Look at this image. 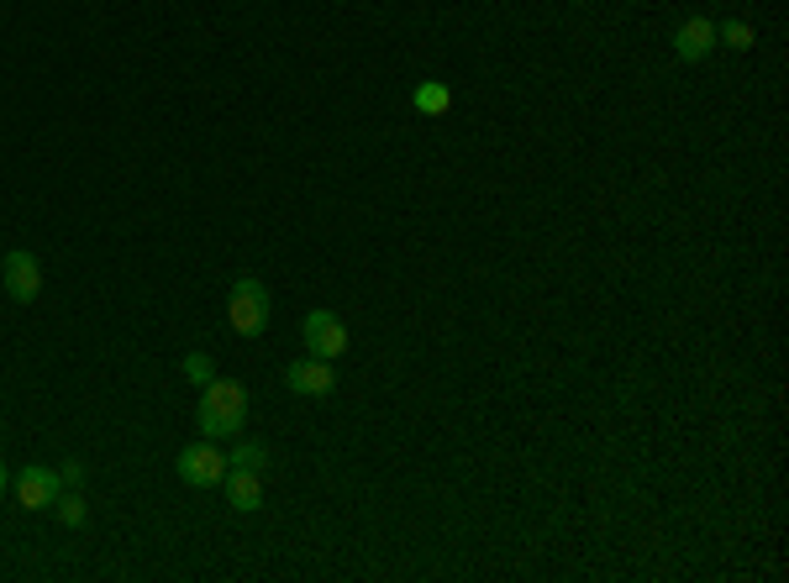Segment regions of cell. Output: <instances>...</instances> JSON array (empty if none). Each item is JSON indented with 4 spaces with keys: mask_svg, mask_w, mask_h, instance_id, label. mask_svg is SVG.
<instances>
[{
    "mask_svg": "<svg viewBox=\"0 0 789 583\" xmlns=\"http://www.w3.org/2000/svg\"><path fill=\"white\" fill-rule=\"evenodd\" d=\"M301 337H305V352H311V358L337 362L347 352V326L337 321L332 310H311L301 321Z\"/></svg>",
    "mask_w": 789,
    "mask_h": 583,
    "instance_id": "5",
    "label": "cell"
},
{
    "mask_svg": "<svg viewBox=\"0 0 789 583\" xmlns=\"http://www.w3.org/2000/svg\"><path fill=\"white\" fill-rule=\"evenodd\" d=\"M226 452H216V442L205 437V442H190L180 447V458H174V473H180L190 489H216L226 479Z\"/></svg>",
    "mask_w": 789,
    "mask_h": 583,
    "instance_id": "3",
    "label": "cell"
},
{
    "mask_svg": "<svg viewBox=\"0 0 789 583\" xmlns=\"http://www.w3.org/2000/svg\"><path fill=\"white\" fill-rule=\"evenodd\" d=\"M247 421V389L237 379H211L201 389V431L211 442H226L237 437Z\"/></svg>",
    "mask_w": 789,
    "mask_h": 583,
    "instance_id": "1",
    "label": "cell"
},
{
    "mask_svg": "<svg viewBox=\"0 0 789 583\" xmlns=\"http://www.w3.org/2000/svg\"><path fill=\"white\" fill-rule=\"evenodd\" d=\"M226 321H232V331H237V337H263V331H269V289H263V279L243 274V279L232 284Z\"/></svg>",
    "mask_w": 789,
    "mask_h": 583,
    "instance_id": "2",
    "label": "cell"
},
{
    "mask_svg": "<svg viewBox=\"0 0 789 583\" xmlns=\"http://www.w3.org/2000/svg\"><path fill=\"white\" fill-rule=\"evenodd\" d=\"M6 483H11V473H6V463H0V494H6Z\"/></svg>",
    "mask_w": 789,
    "mask_h": 583,
    "instance_id": "16",
    "label": "cell"
},
{
    "mask_svg": "<svg viewBox=\"0 0 789 583\" xmlns=\"http://www.w3.org/2000/svg\"><path fill=\"white\" fill-rule=\"evenodd\" d=\"M53 515H59L63 525H84V515H90V510H84V494H80V489H63L59 500H53Z\"/></svg>",
    "mask_w": 789,
    "mask_h": 583,
    "instance_id": "13",
    "label": "cell"
},
{
    "mask_svg": "<svg viewBox=\"0 0 789 583\" xmlns=\"http://www.w3.org/2000/svg\"><path fill=\"white\" fill-rule=\"evenodd\" d=\"M716 48V21L710 17H689L674 27V59L679 63H700Z\"/></svg>",
    "mask_w": 789,
    "mask_h": 583,
    "instance_id": "8",
    "label": "cell"
},
{
    "mask_svg": "<svg viewBox=\"0 0 789 583\" xmlns=\"http://www.w3.org/2000/svg\"><path fill=\"white\" fill-rule=\"evenodd\" d=\"M59 479H63V489H80V483H84V463H80V458H63Z\"/></svg>",
    "mask_w": 789,
    "mask_h": 583,
    "instance_id": "15",
    "label": "cell"
},
{
    "mask_svg": "<svg viewBox=\"0 0 789 583\" xmlns=\"http://www.w3.org/2000/svg\"><path fill=\"white\" fill-rule=\"evenodd\" d=\"M716 42H727L731 53H748L752 42H758V32H752L748 21H737V17H731V21H721V27H716Z\"/></svg>",
    "mask_w": 789,
    "mask_h": 583,
    "instance_id": "11",
    "label": "cell"
},
{
    "mask_svg": "<svg viewBox=\"0 0 789 583\" xmlns=\"http://www.w3.org/2000/svg\"><path fill=\"white\" fill-rule=\"evenodd\" d=\"M63 494V479H59V468H21L17 473V504L21 510H53V500Z\"/></svg>",
    "mask_w": 789,
    "mask_h": 583,
    "instance_id": "7",
    "label": "cell"
},
{
    "mask_svg": "<svg viewBox=\"0 0 789 583\" xmlns=\"http://www.w3.org/2000/svg\"><path fill=\"white\" fill-rule=\"evenodd\" d=\"M222 489H226V504H232V510H243V515L263 504V483H259V473H253V468H226Z\"/></svg>",
    "mask_w": 789,
    "mask_h": 583,
    "instance_id": "9",
    "label": "cell"
},
{
    "mask_svg": "<svg viewBox=\"0 0 789 583\" xmlns=\"http://www.w3.org/2000/svg\"><path fill=\"white\" fill-rule=\"evenodd\" d=\"M180 374H184L190 383H201V389H205V383L216 379V362H211V352H184Z\"/></svg>",
    "mask_w": 789,
    "mask_h": 583,
    "instance_id": "14",
    "label": "cell"
},
{
    "mask_svg": "<svg viewBox=\"0 0 789 583\" xmlns=\"http://www.w3.org/2000/svg\"><path fill=\"white\" fill-rule=\"evenodd\" d=\"M411 105L422 111V116H447V105H453V90L437 80H422L416 90H411Z\"/></svg>",
    "mask_w": 789,
    "mask_h": 583,
    "instance_id": "10",
    "label": "cell"
},
{
    "mask_svg": "<svg viewBox=\"0 0 789 583\" xmlns=\"http://www.w3.org/2000/svg\"><path fill=\"white\" fill-rule=\"evenodd\" d=\"M284 383H290L295 395H305V400H322V395L337 389V368L326 358H311V352H305V358H295L284 368Z\"/></svg>",
    "mask_w": 789,
    "mask_h": 583,
    "instance_id": "6",
    "label": "cell"
},
{
    "mask_svg": "<svg viewBox=\"0 0 789 583\" xmlns=\"http://www.w3.org/2000/svg\"><path fill=\"white\" fill-rule=\"evenodd\" d=\"M0 284H6V295L17 305H32L42 295V263L27 253V247H11L6 258H0Z\"/></svg>",
    "mask_w": 789,
    "mask_h": 583,
    "instance_id": "4",
    "label": "cell"
},
{
    "mask_svg": "<svg viewBox=\"0 0 789 583\" xmlns=\"http://www.w3.org/2000/svg\"><path fill=\"white\" fill-rule=\"evenodd\" d=\"M226 463H232V468H253V473H263V468H269V442H237L232 452H226Z\"/></svg>",
    "mask_w": 789,
    "mask_h": 583,
    "instance_id": "12",
    "label": "cell"
}]
</instances>
